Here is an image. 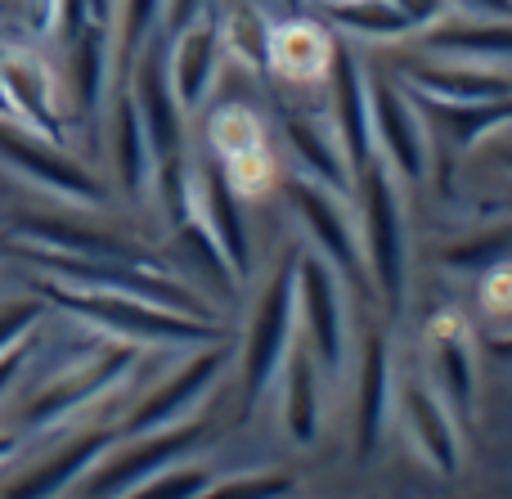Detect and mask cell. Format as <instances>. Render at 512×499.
<instances>
[{
	"label": "cell",
	"instance_id": "cell-1",
	"mask_svg": "<svg viewBox=\"0 0 512 499\" xmlns=\"http://www.w3.org/2000/svg\"><path fill=\"white\" fill-rule=\"evenodd\" d=\"M27 288H32L45 306L90 324V329H99L113 342H135V347H207V342H230L212 315L167 311V306L140 302V297L95 293V288L63 284V279H50V275L32 279Z\"/></svg>",
	"mask_w": 512,
	"mask_h": 499
},
{
	"label": "cell",
	"instance_id": "cell-2",
	"mask_svg": "<svg viewBox=\"0 0 512 499\" xmlns=\"http://www.w3.org/2000/svg\"><path fill=\"white\" fill-rule=\"evenodd\" d=\"M355 198H360V248L369 288L382 297L391 315H400L409 293V225H405V198H400V176L373 153L355 171Z\"/></svg>",
	"mask_w": 512,
	"mask_h": 499
},
{
	"label": "cell",
	"instance_id": "cell-3",
	"mask_svg": "<svg viewBox=\"0 0 512 499\" xmlns=\"http://www.w3.org/2000/svg\"><path fill=\"white\" fill-rule=\"evenodd\" d=\"M292 329H297V248H288L279 257L265 293L256 297L248 338H243V419H252L256 405L279 383V369L292 347Z\"/></svg>",
	"mask_w": 512,
	"mask_h": 499
},
{
	"label": "cell",
	"instance_id": "cell-4",
	"mask_svg": "<svg viewBox=\"0 0 512 499\" xmlns=\"http://www.w3.org/2000/svg\"><path fill=\"white\" fill-rule=\"evenodd\" d=\"M0 167L14 171L18 180L54 194L59 203L72 207H108L113 189L77 162L54 135H41L36 126L18 122V117H0Z\"/></svg>",
	"mask_w": 512,
	"mask_h": 499
},
{
	"label": "cell",
	"instance_id": "cell-5",
	"mask_svg": "<svg viewBox=\"0 0 512 499\" xmlns=\"http://www.w3.org/2000/svg\"><path fill=\"white\" fill-rule=\"evenodd\" d=\"M135 365H140V347H135V342H113V347L99 351V356L77 360L72 369H63L59 378L41 383L23 405H18L14 432L59 428V423L72 419L77 410H86V405L104 401L108 392H117V387L135 374Z\"/></svg>",
	"mask_w": 512,
	"mask_h": 499
},
{
	"label": "cell",
	"instance_id": "cell-6",
	"mask_svg": "<svg viewBox=\"0 0 512 499\" xmlns=\"http://www.w3.org/2000/svg\"><path fill=\"white\" fill-rule=\"evenodd\" d=\"M207 446V423H171L158 432H140V437H117L104 455L90 464L72 491L81 495H140L162 468L176 459H189L194 450Z\"/></svg>",
	"mask_w": 512,
	"mask_h": 499
},
{
	"label": "cell",
	"instance_id": "cell-7",
	"mask_svg": "<svg viewBox=\"0 0 512 499\" xmlns=\"http://www.w3.org/2000/svg\"><path fill=\"white\" fill-rule=\"evenodd\" d=\"M346 279L319 252L297 248V315L306 329V351L319 374L342 378L346 369Z\"/></svg>",
	"mask_w": 512,
	"mask_h": 499
},
{
	"label": "cell",
	"instance_id": "cell-8",
	"mask_svg": "<svg viewBox=\"0 0 512 499\" xmlns=\"http://www.w3.org/2000/svg\"><path fill=\"white\" fill-rule=\"evenodd\" d=\"M369 108H373V144H382V162L405 185H423L427 171H432V135H427L418 99L400 86L396 72H373Z\"/></svg>",
	"mask_w": 512,
	"mask_h": 499
},
{
	"label": "cell",
	"instance_id": "cell-9",
	"mask_svg": "<svg viewBox=\"0 0 512 499\" xmlns=\"http://www.w3.org/2000/svg\"><path fill=\"white\" fill-rule=\"evenodd\" d=\"M292 212L306 221L310 239H315V252L355 288V293H373L369 288V270H364V248H360V221L346 212L337 189L319 185V180H288L283 185Z\"/></svg>",
	"mask_w": 512,
	"mask_h": 499
},
{
	"label": "cell",
	"instance_id": "cell-10",
	"mask_svg": "<svg viewBox=\"0 0 512 499\" xmlns=\"http://www.w3.org/2000/svg\"><path fill=\"white\" fill-rule=\"evenodd\" d=\"M225 365H230V342H207V347H198V356L185 360L162 387H153V392L126 414V423L117 432H122V437H140V432H158V428H171V423H185L189 414L198 410V401L221 383Z\"/></svg>",
	"mask_w": 512,
	"mask_h": 499
},
{
	"label": "cell",
	"instance_id": "cell-11",
	"mask_svg": "<svg viewBox=\"0 0 512 499\" xmlns=\"http://www.w3.org/2000/svg\"><path fill=\"white\" fill-rule=\"evenodd\" d=\"M126 90H131L135 108H140V122L149 131L153 158H171V153L185 149V108H180L176 90H171L167 77V45H162V32H153L149 41L135 50V59L126 63Z\"/></svg>",
	"mask_w": 512,
	"mask_h": 499
},
{
	"label": "cell",
	"instance_id": "cell-12",
	"mask_svg": "<svg viewBox=\"0 0 512 499\" xmlns=\"http://www.w3.org/2000/svg\"><path fill=\"white\" fill-rule=\"evenodd\" d=\"M9 234H18L32 248L68 252V257H95V261H126V266H158V257L131 243L126 234H113L95 221L63 212H14L9 216Z\"/></svg>",
	"mask_w": 512,
	"mask_h": 499
},
{
	"label": "cell",
	"instance_id": "cell-13",
	"mask_svg": "<svg viewBox=\"0 0 512 499\" xmlns=\"http://www.w3.org/2000/svg\"><path fill=\"white\" fill-rule=\"evenodd\" d=\"M400 86L423 104H490V99L512 95V77L490 63L472 59H441L427 54L400 68Z\"/></svg>",
	"mask_w": 512,
	"mask_h": 499
},
{
	"label": "cell",
	"instance_id": "cell-14",
	"mask_svg": "<svg viewBox=\"0 0 512 499\" xmlns=\"http://www.w3.org/2000/svg\"><path fill=\"white\" fill-rule=\"evenodd\" d=\"M427 365L450 414L459 423H477V387H481V369H477V347H472V333L463 324V315H441L427 329Z\"/></svg>",
	"mask_w": 512,
	"mask_h": 499
},
{
	"label": "cell",
	"instance_id": "cell-15",
	"mask_svg": "<svg viewBox=\"0 0 512 499\" xmlns=\"http://www.w3.org/2000/svg\"><path fill=\"white\" fill-rule=\"evenodd\" d=\"M108 158H113V180L122 189V198L131 207H149L153 203V171H158V158H153L149 131L140 122V108H135L126 81L108 95Z\"/></svg>",
	"mask_w": 512,
	"mask_h": 499
},
{
	"label": "cell",
	"instance_id": "cell-16",
	"mask_svg": "<svg viewBox=\"0 0 512 499\" xmlns=\"http://www.w3.org/2000/svg\"><path fill=\"white\" fill-rule=\"evenodd\" d=\"M328 86H333V131L342 140V153L351 171H360L373 158V108H369V72L360 68L351 45L328 50Z\"/></svg>",
	"mask_w": 512,
	"mask_h": 499
},
{
	"label": "cell",
	"instance_id": "cell-17",
	"mask_svg": "<svg viewBox=\"0 0 512 499\" xmlns=\"http://www.w3.org/2000/svg\"><path fill=\"white\" fill-rule=\"evenodd\" d=\"M396 396H400V414H405L409 437H414V446L423 450V459L432 464V473L459 477L463 437H459V419L450 414V405L436 396V387L427 383L423 374H409Z\"/></svg>",
	"mask_w": 512,
	"mask_h": 499
},
{
	"label": "cell",
	"instance_id": "cell-18",
	"mask_svg": "<svg viewBox=\"0 0 512 499\" xmlns=\"http://www.w3.org/2000/svg\"><path fill=\"white\" fill-rule=\"evenodd\" d=\"M198 207H203V225L212 230L216 248L221 257L230 261L234 279H252V234H248V221H243V198L234 189L230 171H225L221 158H207L203 171H198Z\"/></svg>",
	"mask_w": 512,
	"mask_h": 499
},
{
	"label": "cell",
	"instance_id": "cell-19",
	"mask_svg": "<svg viewBox=\"0 0 512 499\" xmlns=\"http://www.w3.org/2000/svg\"><path fill=\"white\" fill-rule=\"evenodd\" d=\"M0 86H5L9 113L18 122L36 126L41 135L63 140V113L59 99H54V72L45 59H36L32 50H18V45H0Z\"/></svg>",
	"mask_w": 512,
	"mask_h": 499
},
{
	"label": "cell",
	"instance_id": "cell-20",
	"mask_svg": "<svg viewBox=\"0 0 512 499\" xmlns=\"http://www.w3.org/2000/svg\"><path fill=\"white\" fill-rule=\"evenodd\" d=\"M113 27L95 23L90 18L77 36H68V104H72V117L81 122H95L104 117L108 108V77H113Z\"/></svg>",
	"mask_w": 512,
	"mask_h": 499
},
{
	"label": "cell",
	"instance_id": "cell-21",
	"mask_svg": "<svg viewBox=\"0 0 512 499\" xmlns=\"http://www.w3.org/2000/svg\"><path fill=\"white\" fill-rule=\"evenodd\" d=\"M396 405V374H391V342L373 333L360 360V396H355V455L373 459L387 437V419Z\"/></svg>",
	"mask_w": 512,
	"mask_h": 499
},
{
	"label": "cell",
	"instance_id": "cell-22",
	"mask_svg": "<svg viewBox=\"0 0 512 499\" xmlns=\"http://www.w3.org/2000/svg\"><path fill=\"white\" fill-rule=\"evenodd\" d=\"M122 437V432H113V428H95V432H77V437H68L54 455H45L41 464H32L23 477H14V482H5L0 491L5 495H23V499H32V495H63V491H72V486L81 482V477L90 473V464H95L99 455H104L113 441Z\"/></svg>",
	"mask_w": 512,
	"mask_h": 499
},
{
	"label": "cell",
	"instance_id": "cell-23",
	"mask_svg": "<svg viewBox=\"0 0 512 499\" xmlns=\"http://www.w3.org/2000/svg\"><path fill=\"white\" fill-rule=\"evenodd\" d=\"M171 45V59H167V77H171V90H176L180 108L185 113H198L207 104L216 86V68H221V36H216L212 23H185Z\"/></svg>",
	"mask_w": 512,
	"mask_h": 499
},
{
	"label": "cell",
	"instance_id": "cell-24",
	"mask_svg": "<svg viewBox=\"0 0 512 499\" xmlns=\"http://www.w3.org/2000/svg\"><path fill=\"white\" fill-rule=\"evenodd\" d=\"M283 135H288V149L297 153V162L306 167L310 180L337 189V194H351L355 189V171L342 153V140H337L333 122H319V117H301L288 113L283 117Z\"/></svg>",
	"mask_w": 512,
	"mask_h": 499
},
{
	"label": "cell",
	"instance_id": "cell-25",
	"mask_svg": "<svg viewBox=\"0 0 512 499\" xmlns=\"http://www.w3.org/2000/svg\"><path fill=\"white\" fill-rule=\"evenodd\" d=\"M418 36H423V54H441V59H512V18H459V23L441 18Z\"/></svg>",
	"mask_w": 512,
	"mask_h": 499
},
{
	"label": "cell",
	"instance_id": "cell-26",
	"mask_svg": "<svg viewBox=\"0 0 512 499\" xmlns=\"http://www.w3.org/2000/svg\"><path fill=\"white\" fill-rule=\"evenodd\" d=\"M279 378H283V423H288L292 446H315L319 441V365L306 351V342H292L288 347Z\"/></svg>",
	"mask_w": 512,
	"mask_h": 499
},
{
	"label": "cell",
	"instance_id": "cell-27",
	"mask_svg": "<svg viewBox=\"0 0 512 499\" xmlns=\"http://www.w3.org/2000/svg\"><path fill=\"white\" fill-rule=\"evenodd\" d=\"M324 14L333 18L342 32L364 36V41H400L414 36L409 14L396 0H324Z\"/></svg>",
	"mask_w": 512,
	"mask_h": 499
},
{
	"label": "cell",
	"instance_id": "cell-28",
	"mask_svg": "<svg viewBox=\"0 0 512 499\" xmlns=\"http://www.w3.org/2000/svg\"><path fill=\"white\" fill-rule=\"evenodd\" d=\"M418 104H423V99H418ZM423 113H436L445 131L454 135V144H459V149H472L477 135L512 122V95L490 99V104H423Z\"/></svg>",
	"mask_w": 512,
	"mask_h": 499
},
{
	"label": "cell",
	"instance_id": "cell-29",
	"mask_svg": "<svg viewBox=\"0 0 512 499\" xmlns=\"http://www.w3.org/2000/svg\"><path fill=\"white\" fill-rule=\"evenodd\" d=\"M117 14H113V27H117V63H131L135 50L149 41L153 32H162V18H167V0H117Z\"/></svg>",
	"mask_w": 512,
	"mask_h": 499
},
{
	"label": "cell",
	"instance_id": "cell-30",
	"mask_svg": "<svg viewBox=\"0 0 512 499\" xmlns=\"http://www.w3.org/2000/svg\"><path fill=\"white\" fill-rule=\"evenodd\" d=\"M508 257H512V221L495 225L490 234H472V239H463V243H454V248L441 252V261L454 270H490Z\"/></svg>",
	"mask_w": 512,
	"mask_h": 499
},
{
	"label": "cell",
	"instance_id": "cell-31",
	"mask_svg": "<svg viewBox=\"0 0 512 499\" xmlns=\"http://www.w3.org/2000/svg\"><path fill=\"white\" fill-rule=\"evenodd\" d=\"M45 315V302L27 288V297H9V302H0V356H5L9 347H18L23 338H32L36 324H41Z\"/></svg>",
	"mask_w": 512,
	"mask_h": 499
},
{
	"label": "cell",
	"instance_id": "cell-32",
	"mask_svg": "<svg viewBox=\"0 0 512 499\" xmlns=\"http://www.w3.org/2000/svg\"><path fill=\"white\" fill-rule=\"evenodd\" d=\"M212 486H216V477H212V468H203V464H185V459H176L171 468H162L158 477H153L149 486H144L140 495H180V499H194V495H212Z\"/></svg>",
	"mask_w": 512,
	"mask_h": 499
},
{
	"label": "cell",
	"instance_id": "cell-33",
	"mask_svg": "<svg viewBox=\"0 0 512 499\" xmlns=\"http://www.w3.org/2000/svg\"><path fill=\"white\" fill-rule=\"evenodd\" d=\"M301 482L283 468L274 473H252V477H234V482H216L212 495H248V499H270V495H297Z\"/></svg>",
	"mask_w": 512,
	"mask_h": 499
},
{
	"label": "cell",
	"instance_id": "cell-34",
	"mask_svg": "<svg viewBox=\"0 0 512 499\" xmlns=\"http://www.w3.org/2000/svg\"><path fill=\"white\" fill-rule=\"evenodd\" d=\"M32 356H36V333H32V338H23L18 347H9L5 356H0V405L9 401V392H14V383L23 378V369L32 365Z\"/></svg>",
	"mask_w": 512,
	"mask_h": 499
},
{
	"label": "cell",
	"instance_id": "cell-35",
	"mask_svg": "<svg viewBox=\"0 0 512 499\" xmlns=\"http://www.w3.org/2000/svg\"><path fill=\"white\" fill-rule=\"evenodd\" d=\"M468 18H512V0H445Z\"/></svg>",
	"mask_w": 512,
	"mask_h": 499
},
{
	"label": "cell",
	"instance_id": "cell-36",
	"mask_svg": "<svg viewBox=\"0 0 512 499\" xmlns=\"http://www.w3.org/2000/svg\"><path fill=\"white\" fill-rule=\"evenodd\" d=\"M203 9H207V0H167V18H162V27H167V32H180V27L194 23Z\"/></svg>",
	"mask_w": 512,
	"mask_h": 499
},
{
	"label": "cell",
	"instance_id": "cell-37",
	"mask_svg": "<svg viewBox=\"0 0 512 499\" xmlns=\"http://www.w3.org/2000/svg\"><path fill=\"white\" fill-rule=\"evenodd\" d=\"M86 9H90V18H95V23L113 27V14H117V0H86Z\"/></svg>",
	"mask_w": 512,
	"mask_h": 499
},
{
	"label": "cell",
	"instance_id": "cell-38",
	"mask_svg": "<svg viewBox=\"0 0 512 499\" xmlns=\"http://www.w3.org/2000/svg\"><path fill=\"white\" fill-rule=\"evenodd\" d=\"M14 455H18V432H5V428H0V468H5Z\"/></svg>",
	"mask_w": 512,
	"mask_h": 499
},
{
	"label": "cell",
	"instance_id": "cell-39",
	"mask_svg": "<svg viewBox=\"0 0 512 499\" xmlns=\"http://www.w3.org/2000/svg\"><path fill=\"white\" fill-rule=\"evenodd\" d=\"M490 351H495L499 360H512V338H495L490 342Z\"/></svg>",
	"mask_w": 512,
	"mask_h": 499
},
{
	"label": "cell",
	"instance_id": "cell-40",
	"mask_svg": "<svg viewBox=\"0 0 512 499\" xmlns=\"http://www.w3.org/2000/svg\"><path fill=\"white\" fill-rule=\"evenodd\" d=\"M504 167H508V171H512V153H504Z\"/></svg>",
	"mask_w": 512,
	"mask_h": 499
},
{
	"label": "cell",
	"instance_id": "cell-41",
	"mask_svg": "<svg viewBox=\"0 0 512 499\" xmlns=\"http://www.w3.org/2000/svg\"><path fill=\"white\" fill-rule=\"evenodd\" d=\"M0 14H5V0H0Z\"/></svg>",
	"mask_w": 512,
	"mask_h": 499
},
{
	"label": "cell",
	"instance_id": "cell-42",
	"mask_svg": "<svg viewBox=\"0 0 512 499\" xmlns=\"http://www.w3.org/2000/svg\"><path fill=\"white\" fill-rule=\"evenodd\" d=\"M0 252H5V239H0Z\"/></svg>",
	"mask_w": 512,
	"mask_h": 499
},
{
	"label": "cell",
	"instance_id": "cell-43",
	"mask_svg": "<svg viewBox=\"0 0 512 499\" xmlns=\"http://www.w3.org/2000/svg\"><path fill=\"white\" fill-rule=\"evenodd\" d=\"M508 324H512V320H508Z\"/></svg>",
	"mask_w": 512,
	"mask_h": 499
}]
</instances>
